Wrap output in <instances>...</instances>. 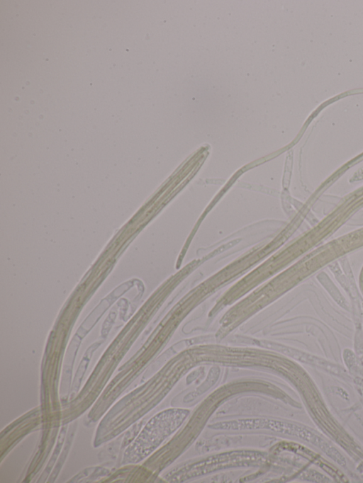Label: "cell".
<instances>
[{
    "label": "cell",
    "instance_id": "1",
    "mask_svg": "<svg viewBox=\"0 0 363 483\" xmlns=\"http://www.w3.org/2000/svg\"><path fill=\"white\" fill-rule=\"evenodd\" d=\"M209 427L219 430L264 428L281 433L295 435L303 439H304L308 431L294 424L267 419H250L224 421L216 423L209 426Z\"/></svg>",
    "mask_w": 363,
    "mask_h": 483
}]
</instances>
